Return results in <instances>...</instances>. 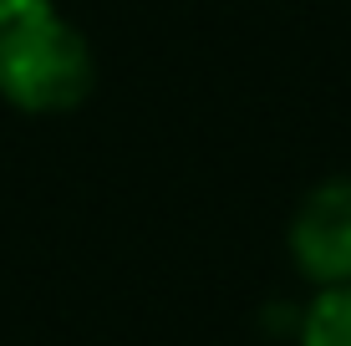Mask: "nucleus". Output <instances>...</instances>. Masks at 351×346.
<instances>
[{
  "instance_id": "f257e3e1",
  "label": "nucleus",
  "mask_w": 351,
  "mask_h": 346,
  "mask_svg": "<svg viewBox=\"0 0 351 346\" xmlns=\"http://www.w3.org/2000/svg\"><path fill=\"white\" fill-rule=\"evenodd\" d=\"M97 87V56L51 0L0 26V102L26 117L77 112Z\"/></svg>"
},
{
  "instance_id": "7ed1b4c3",
  "label": "nucleus",
  "mask_w": 351,
  "mask_h": 346,
  "mask_svg": "<svg viewBox=\"0 0 351 346\" xmlns=\"http://www.w3.org/2000/svg\"><path fill=\"white\" fill-rule=\"evenodd\" d=\"M295 346H351V280L326 285L300 306Z\"/></svg>"
},
{
  "instance_id": "20e7f679",
  "label": "nucleus",
  "mask_w": 351,
  "mask_h": 346,
  "mask_svg": "<svg viewBox=\"0 0 351 346\" xmlns=\"http://www.w3.org/2000/svg\"><path fill=\"white\" fill-rule=\"evenodd\" d=\"M36 0H0V26H5V21H16L21 10H31Z\"/></svg>"
},
{
  "instance_id": "f03ea898",
  "label": "nucleus",
  "mask_w": 351,
  "mask_h": 346,
  "mask_svg": "<svg viewBox=\"0 0 351 346\" xmlns=\"http://www.w3.org/2000/svg\"><path fill=\"white\" fill-rule=\"evenodd\" d=\"M290 265L306 285H346L351 280V178H321L290 214L285 230Z\"/></svg>"
}]
</instances>
